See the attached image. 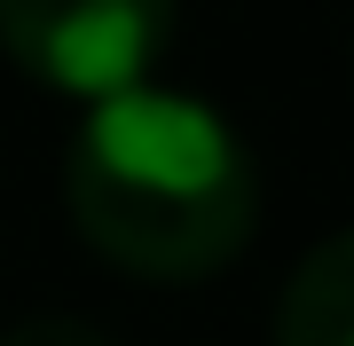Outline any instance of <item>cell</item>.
Returning a JSON list of instances; mask_svg holds the SVG:
<instances>
[{
    "mask_svg": "<svg viewBox=\"0 0 354 346\" xmlns=\"http://www.w3.org/2000/svg\"><path fill=\"white\" fill-rule=\"evenodd\" d=\"M276 346H354V229L323 236L276 291Z\"/></svg>",
    "mask_w": 354,
    "mask_h": 346,
    "instance_id": "3957f363",
    "label": "cell"
},
{
    "mask_svg": "<svg viewBox=\"0 0 354 346\" xmlns=\"http://www.w3.org/2000/svg\"><path fill=\"white\" fill-rule=\"evenodd\" d=\"M0 346H118V338L87 315H24L0 331Z\"/></svg>",
    "mask_w": 354,
    "mask_h": 346,
    "instance_id": "277c9868",
    "label": "cell"
},
{
    "mask_svg": "<svg viewBox=\"0 0 354 346\" xmlns=\"http://www.w3.org/2000/svg\"><path fill=\"white\" fill-rule=\"evenodd\" d=\"M64 205L111 268L142 283H205L252 244L260 173L244 134L213 103L134 87L79 118Z\"/></svg>",
    "mask_w": 354,
    "mask_h": 346,
    "instance_id": "6da1fadb",
    "label": "cell"
},
{
    "mask_svg": "<svg viewBox=\"0 0 354 346\" xmlns=\"http://www.w3.org/2000/svg\"><path fill=\"white\" fill-rule=\"evenodd\" d=\"M165 39H174V0H0V48L8 64L79 103L150 87Z\"/></svg>",
    "mask_w": 354,
    "mask_h": 346,
    "instance_id": "7a4b0ae2",
    "label": "cell"
}]
</instances>
